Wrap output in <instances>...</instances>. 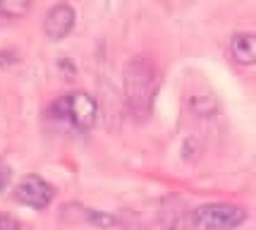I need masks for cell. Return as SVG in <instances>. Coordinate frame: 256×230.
<instances>
[{
	"label": "cell",
	"mask_w": 256,
	"mask_h": 230,
	"mask_svg": "<svg viewBox=\"0 0 256 230\" xmlns=\"http://www.w3.org/2000/svg\"><path fill=\"white\" fill-rule=\"evenodd\" d=\"M124 106L134 120H146L154 110L160 75L148 58H134L124 67Z\"/></svg>",
	"instance_id": "cell-1"
},
{
	"label": "cell",
	"mask_w": 256,
	"mask_h": 230,
	"mask_svg": "<svg viewBox=\"0 0 256 230\" xmlns=\"http://www.w3.org/2000/svg\"><path fill=\"white\" fill-rule=\"evenodd\" d=\"M50 118L67 122L72 130L89 132L98 120V103L86 91H72L50 106Z\"/></svg>",
	"instance_id": "cell-2"
},
{
	"label": "cell",
	"mask_w": 256,
	"mask_h": 230,
	"mask_svg": "<svg viewBox=\"0 0 256 230\" xmlns=\"http://www.w3.org/2000/svg\"><path fill=\"white\" fill-rule=\"evenodd\" d=\"M192 220L199 230H234L246 220V211L234 204L213 201V204L194 208Z\"/></svg>",
	"instance_id": "cell-3"
},
{
	"label": "cell",
	"mask_w": 256,
	"mask_h": 230,
	"mask_svg": "<svg viewBox=\"0 0 256 230\" xmlns=\"http://www.w3.org/2000/svg\"><path fill=\"white\" fill-rule=\"evenodd\" d=\"M56 197V189L50 182H46L44 177L38 175H26L20 180V185L14 187V199L32 208H46Z\"/></svg>",
	"instance_id": "cell-4"
},
{
	"label": "cell",
	"mask_w": 256,
	"mask_h": 230,
	"mask_svg": "<svg viewBox=\"0 0 256 230\" xmlns=\"http://www.w3.org/2000/svg\"><path fill=\"white\" fill-rule=\"evenodd\" d=\"M74 20L77 15L74 10L67 5V3H58L53 5L50 10L46 12V20H44V32L50 41H62L70 36V32L74 29Z\"/></svg>",
	"instance_id": "cell-5"
},
{
	"label": "cell",
	"mask_w": 256,
	"mask_h": 230,
	"mask_svg": "<svg viewBox=\"0 0 256 230\" xmlns=\"http://www.w3.org/2000/svg\"><path fill=\"white\" fill-rule=\"evenodd\" d=\"M230 53L234 63L240 65H254L256 63V34L240 32L230 39Z\"/></svg>",
	"instance_id": "cell-6"
},
{
	"label": "cell",
	"mask_w": 256,
	"mask_h": 230,
	"mask_svg": "<svg viewBox=\"0 0 256 230\" xmlns=\"http://www.w3.org/2000/svg\"><path fill=\"white\" fill-rule=\"evenodd\" d=\"M32 8V0H0V17L20 20Z\"/></svg>",
	"instance_id": "cell-7"
},
{
	"label": "cell",
	"mask_w": 256,
	"mask_h": 230,
	"mask_svg": "<svg viewBox=\"0 0 256 230\" xmlns=\"http://www.w3.org/2000/svg\"><path fill=\"white\" fill-rule=\"evenodd\" d=\"M0 230H20V223L12 216H0Z\"/></svg>",
	"instance_id": "cell-8"
},
{
	"label": "cell",
	"mask_w": 256,
	"mask_h": 230,
	"mask_svg": "<svg viewBox=\"0 0 256 230\" xmlns=\"http://www.w3.org/2000/svg\"><path fill=\"white\" fill-rule=\"evenodd\" d=\"M8 180H10V173H8L5 168H0V192L8 187Z\"/></svg>",
	"instance_id": "cell-9"
}]
</instances>
